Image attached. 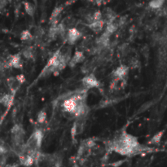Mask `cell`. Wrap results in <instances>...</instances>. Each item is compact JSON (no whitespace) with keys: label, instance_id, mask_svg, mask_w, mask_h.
<instances>
[{"label":"cell","instance_id":"cell-2","mask_svg":"<svg viewBox=\"0 0 167 167\" xmlns=\"http://www.w3.org/2000/svg\"><path fill=\"white\" fill-rule=\"evenodd\" d=\"M43 139V131L40 129H36L24 143V147H23L24 150L29 154L36 157V158H37L38 153L40 152Z\"/></svg>","mask_w":167,"mask_h":167},{"label":"cell","instance_id":"cell-9","mask_svg":"<svg viewBox=\"0 0 167 167\" xmlns=\"http://www.w3.org/2000/svg\"><path fill=\"white\" fill-rule=\"evenodd\" d=\"M14 96H15V94H13L12 92L6 93V94H4V95L1 96L0 103L6 109H9L12 106V104H13Z\"/></svg>","mask_w":167,"mask_h":167},{"label":"cell","instance_id":"cell-8","mask_svg":"<svg viewBox=\"0 0 167 167\" xmlns=\"http://www.w3.org/2000/svg\"><path fill=\"white\" fill-rule=\"evenodd\" d=\"M129 73V68L126 65L122 64L112 72V79L125 80L126 79Z\"/></svg>","mask_w":167,"mask_h":167},{"label":"cell","instance_id":"cell-18","mask_svg":"<svg viewBox=\"0 0 167 167\" xmlns=\"http://www.w3.org/2000/svg\"><path fill=\"white\" fill-rule=\"evenodd\" d=\"M89 1L93 4H96V5H98V6H100L103 2V0H89Z\"/></svg>","mask_w":167,"mask_h":167},{"label":"cell","instance_id":"cell-5","mask_svg":"<svg viewBox=\"0 0 167 167\" xmlns=\"http://www.w3.org/2000/svg\"><path fill=\"white\" fill-rule=\"evenodd\" d=\"M82 86L85 90L89 91L92 88H98L100 87V82L93 73H89L85 76L82 80Z\"/></svg>","mask_w":167,"mask_h":167},{"label":"cell","instance_id":"cell-17","mask_svg":"<svg viewBox=\"0 0 167 167\" xmlns=\"http://www.w3.org/2000/svg\"><path fill=\"white\" fill-rule=\"evenodd\" d=\"M47 120V112L45 110H41L39 113L38 114L37 121L39 124H43Z\"/></svg>","mask_w":167,"mask_h":167},{"label":"cell","instance_id":"cell-19","mask_svg":"<svg viewBox=\"0 0 167 167\" xmlns=\"http://www.w3.org/2000/svg\"><path fill=\"white\" fill-rule=\"evenodd\" d=\"M19 163H11V164H7L4 167H19Z\"/></svg>","mask_w":167,"mask_h":167},{"label":"cell","instance_id":"cell-20","mask_svg":"<svg viewBox=\"0 0 167 167\" xmlns=\"http://www.w3.org/2000/svg\"><path fill=\"white\" fill-rule=\"evenodd\" d=\"M73 167H79V166H78L77 164H74V165L73 166Z\"/></svg>","mask_w":167,"mask_h":167},{"label":"cell","instance_id":"cell-1","mask_svg":"<svg viewBox=\"0 0 167 167\" xmlns=\"http://www.w3.org/2000/svg\"><path fill=\"white\" fill-rule=\"evenodd\" d=\"M107 149L110 152H115L120 155L127 157L137 155L143 152L151 150L150 147L140 144L137 137L126 131L120 133L112 140L108 142Z\"/></svg>","mask_w":167,"mask_h":167},{"label":"cell","instance_id":"cell-3","mask_svg":"<svg viewBox=\"0 0 167 167\" xmlns=\"http://www.w3.org/2000/svg\"><path fill=\"white\" fill-rule=\"evenodd\" d=\"M25 78L23 74L16 76H11L7 78V85L8 89L10 90V92L13 94H16L20 89L21 85L24 83Z\"/></svg>","mask_w":167,"mask_h":167},{"label":"cell","instance_id":"cell-4","mask_svg":"<svg viewBox=\"0 0 167 167\" xmlns=\"http://www.w3.org/2000/svg\"><path fill=\"white\" fill-rule=\"evenodd\" d=\"M2 67H4L5 68H13L16 69H21L23 67V62H22V59H21V56L20 53L7 57L5 61L2 62Z\"/></svg>","mask_w":167,"mask_h":167},{"label":"cell","instance_id":"cell-16","mask_svg":"<svg viewBox=\"0 0 167 167\" xmlns=\"http://www.w3.org/2000/svg\"><path fill=\"white\" fill-rule=\"evenodd\" d=\"M165 0H152L149 3L150 8H153V9H158L162 5H163Z\"/></svg>","mask_w":167,"mask_h":167},{"label":"cell","instance_id":"cell-14","mask_svg":"<svg viewBox=\"0 0 167 167\" xmlns=\"http://www.w3.org/2000/svg\"><path fill=\"white\" fill-rule=\"evenodd\" d=\"M164 135V131H159L158 133H157L153 135L151 138V139L149 140V143L150 144H158L161 140V138Z\"/></svg>","mask_w":167,"mask_h":167},{"label":"cell","instance_id":"cell-13","mask_svg":"<svg viewBox=\"0 0 167 167\" xmlns=\"http://www.w3.org/2000/svg\"><path fill=\"white\" fill-rule=\"evenodd\" d=\"M20 38L21 41L29 42V41H32L34 39V36H33L30 31H29V30H23L22 32L20 33Z\"/></svg>","mask_w":167,"mask_h":167},{"label":"cell","instance_id":"cell-12","mask_svg":"<svg viewBox=\"0 0 167 167\" xmlns=\"http://www.w3.org/2000/svg\"><path fill=\"white\" fill-rule=\"evenodd\" d=\"M35 49L33 48L32 46H28L26 48H24L22 50V55L25 59L29 60V59H33L35 56Z\"/></svg>","mask_w":167,"mask_h":167},{"label":"cell","instance_id":"cell-11","mask_svg":"<svg viewBox=\"0 0 167 167\" xmlns=\"http://www.w3.org/2000/svg\"><path fill=\"white\" fill-rule=\"evenodd\" d=\"M88 25L89 29L92 30V32H94L95 34H99L102 30H103V27L105 25V23L103 20H96V21H94V22H92L90 24H87Z\"/></svg>","mask_w":167,"mask_h":167},{"label":"cell","instance_id":"cell-6","mask_svg":"<svg viewBox=\"0 0 167 167\" xmlns=\"http://www.w3.org/2000/svg\"><path fill=\"white\" fill-rule=\"evenodd\" d=\"M86 117L87 116H82L76 118V121L73 122L71 129V135L73 138H75L77 135H80L83 132L86 123Z\"/></svg>","mask_w":167,"mask_h":167},{"label":"cell","instance_id":"cell-10","mask_svg":"<svg viewBox=\"0 0 167 167\" xmlns=\"http://www.w3.org/2000/svg\"><path fill=\"white\" fill-rule=\"evenodd\" d=\"M84 60H85V55H84L83 51H76L73 56H72L71 60L68 63V65L70 67H74L78 64L83 62Z\"/></svg>","mask_w":167,"mask_h":167},{"label":"cell","instance_id":"cell-15","mask_svg":"<svg viewBox=\"0 0 167 167\" xmlns=\"http://www.w3.org/2000/svg\"><path fill=\"white\" fill-rule=\"evenodd\" d=\"M24 10L26 13L28 14L29 16H34V12H35V7L34 6V4L29 3V2H26L24 3Z\"/></svg>","mask_w":167,"mask_h":167},{"label":"cell","instance_id":"cell-7","mask_svg":"<svg viewBox=\"0 0 167 167\" xmlns=\"http://www.w3.org/2000/svg\"><path fill=\"white\" fill-rule=\"evenodd\" d=\"M82 37H83V34L76 27H74V28L69 29L68 30L64 38V42L69 45H73Z\"/></svg>","mask_w":167,"mask_h":167}]
</instances>
